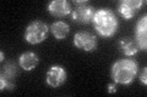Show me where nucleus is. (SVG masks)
<instances>
[{
    "label": "nucleus",
    "instance_id": "5",
    "mask_svg": "<svg viewBox=\"0 0 147 97\" xmlns=\"http://www.w3.org/2000/svg\"><path fill=\"white\" fill-rule=\"evenodd\" d=\"M74 45L84 51H94L97 48V38L88 32H77L74 36Z\"/></svg>",
    "mask_w": 147,
    "mask_h": 97
},
{
    "label": "nucleus",
    "instance_id": "4",
    "mask_svg": "<svg viewBox=\"0 0 147 97\" xmlns=\"http://www.w3.org/2000/svg\"><path fill=\"white\" fill-rule=\"evenodd\" d=\"M76 7L72 11V20L79 23H88L92 21L94 15V9L87 4L86 0L84 1H75Z\"/></svg>",
    "mask_w": 147,
    "mask_h": 97
},
{
    "label": "nucleus",
    "instance_id": "3",
    "mask_svg": "<svg viewBox=\"0 0 147 97\" xmlns=\"http://www.w3.org/2000/svg\"><path fill=\"white\" fill-rule=\"evenodd\" d=\"M48 26L42 21L31 22L25 30V39L28 44L36 45L44 41L48 36Z\"/></svg>",
    "mask_w": 147,
    "mask_h": 97
},
{
    "label": "nucleus",
    "instance_id": "1",
    "mask_svg": "<svg viewBox=\"0 0 147 97\" xmlns=\"http://www.w3.org/2000/svg\"><path fill=\"white\" fill-rule=\"evenodd\" d=\"M92 21H93L94 29L103 38L113 36L119 28L118 18L110 9H99L94 11Z\"/></svg>",
    "mask_w": 147,
    "mask_h": 97
},
{
    "label": "nucleus",
    "instance_id": "2",
    "mask_svg": "<svg viewBox=\"0 0 147 97\" xmlns=\"http://www.w3.org/2000/svg\"><path fill=\"white\" fill-rule=\"evenodd\" d=\"M139 71V64L135 59L120 58L113 63L110 69V75L113 80L121 85H129L134 81Z\"/></svg>",
    "mask_w": 147,
    "mask_h": 97
},
{
    "label": "nucleus",
    "instance_id": "7",
    "mask_svg": "<svg viewBox=\"0 0 147 97\" xmlns=\"http://www.w3.org/2000/svg\"><path fill=\"white\" fill-rule=\"evenodd\" d=\"M66 71L65 68L61 66H52L50 69L47 72V77H45V81L47 84L52 87H59L66 81Z\"/></svg>",
    "mask_w": 147,
    "mask_h": 97
},
{
    "label": "nucleus",
    "instance_id": "9",
    "mask_svg": "<svg viewBox=\"0 0 147 97\" xmlns=\"http://www.w3.org/2000/svg\"><path fill=\"white\" fill-rule=\"evenodd\" d=\"M48 11L54 17H64L71 12V5L66 0H53L48 4Z\"/></svg>",
    "mask_w": 147,
    "mask_h": 97
},
{
    "label": "nucleus",
    "instance_id": "14",
    "mask_svg": "<svg viewBox=\"0 0 147 97\" xmlns=\"http://www.w3.org/2000/svg\"><path fill=\"white\" fill-rule=\"evenodd\" d=\"M146 75H147V69L145 68V69H144V73H142V74H141V77H140V79H141V81H142V82H144V84H145V85L147 84V79H146Z\"/></svg>",
    "mask_w": 147,
    "mask_h": 97
},
{
    "label": "nucleus",
    "instance_id": "6",
    "mask_svg": "<svg viewBox=\"0 0 147 97\" xmlns=\"http://www.w3.org/2000/svg\"><path fill=\"white\" fill-rule=\"evenodd\" d=\"M17 74V67L15 63L9 62L1 69V77H0V84H1V90H13L15 89V77Z\"/></svg>",
    "mask_w": 147,
    "mask_h": 97
},
{
    "label": "nucleus",
    "instance_id": "11",
    "mask_svg": "<svg viewBox=\"0 0 147 97\" xmlns=\"http://www.w3.org/2000/svg\"><path fill=\"white\" fill-rule=\"evenodd\" d=\"M38 62H39L38 56H37L34 52H31V51L22 53L20 56V58H18V64H20V67L27 72L34 69L37 67V64H38Z\"/></svg>",
    "mask_w": 147,
    "mask_h": 97
},
{
    "label": "nucleus",
    "instance_id": "10",
    "mask_svg": "<svg viewBox=\"0 0 147 97\" xmlns=\"http://www.w3.org/2000/svg\"><path fill=\"white\" fill-rule=\"evenodd\" d=\"M135 40L139 45L140 50H146L147 46V16L144 17L137 22L135 29Z\"/></svg>",
    "mask_w": 147,
    "mask_h": 97
},
{
    "label": "nucleus",
    "instance_id": "12",
    "mask_svg": "<svg viewBox=\"0 0 147 97\" xmlns=\"http://www.w3.org/2000/svg\"><path fill=\"white\" fill-rule=\"evenodd\" d=\"M119 48L120 51L125 55V56H135V55L140 51V48L137 45L135 39L131 38H124L119 43Z\"/></svg>",
    "mask_w": 147,
    "mask_h": 97
},
{
    "label": "nucleus",
    "instance_id": "8",
    "mask_svg": "<svg viewBox=\"0 0 147 97\" xmlns=\"http://www.w3.org/2000/svg\"><path fill=\"white\" fill-rule=\"evenodd\" d=\"M144 4L145 1H142V0H123L119 3L118 10L125 20H130L136 15V12L140 10Z\"/></svg>",
    "mask_w": 147,
    "mask_h": 97
},
{
    "label": "nucleus",
    "instance_id": "13",
    "mask_svg": "<svg viewBox=\"0 0 147 97\" xmlns=\"http://www.w3.org/2000/svg\"><path fill=\"white\" fill-rule=\"evenodd\" d=\"M50 30H52V34L55 36V39L61 40V39H65L67 36L69 32H70V27H69V24L65 22L58 21V22H54L52 24Z\"/></svg>",
    "mask_w": 147,
    "mask_h": 97
},
{
    "label": "nucleus",
    "instance_id": "15",
    "mask_svg": "<svg viewBox=\"0 0 147 97\" xmlns=\"http://www.w3.org/2000/svg\"><path fill=\"white\" fill-rule=\"evenodd\" d=\"M115 91H117L115 85H114V84H109L108 85V92H109V94H113V92H115Z\"/></svg>",
    "mask_w": 147,
    "mask_h": 97
}]
</instances>
